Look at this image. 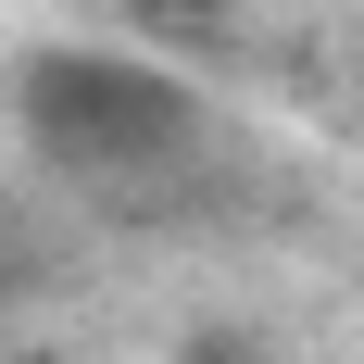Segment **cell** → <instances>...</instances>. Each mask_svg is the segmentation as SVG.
<instances>
[{
    "mask_svg": "<svg viewBox=\"0 0 364 364\" xmlns=\"http://www.w3.org/2000/svg\"><path fill=\"white\" fill-rule=\"evenodd\" d=\"M13 113H26V151L88 201H164V188L201 164V88L139 50H38L13 75Z\"/></svg>",
    "mask_w": 364,
    "mask_h": 364,
    "instance_id": "cell-1",
    "label": "cell"
},
{
    "mask_svg": "<svg viewBox=\"0 0 364 364\" xmlns=\"http://www.w3.org/2000/svg\"><path fill=\"white\" fill-rule=\"evenodd\" d=\"M151 13H226V0H151Z\"/></svg>",
    "mask_w": 364,
    "mask_h": 364,
    "instance_id": "cell-2",
    "label": "cell"
}]
</instances>
